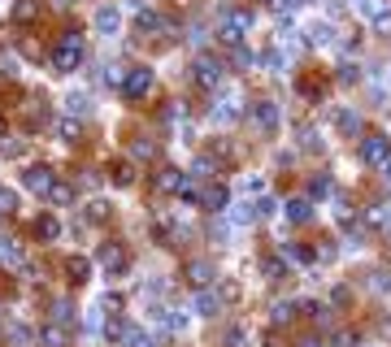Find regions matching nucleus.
<instances>
[{
    "mask_svg": "<svg viewBox=\"0 0 391 347\" xmlns=\"http://www.w3.org/2000/svg\"><path fill=\"white\" fill-rule=\"evenodd\" d=\"M48 65H53V74H74L78 65H83V35H78V30H65L53 44V53H48Z\"/></svg>",
    "mask_w": 391,
    "mask_h": 347,
    "instance_id": "f257e3e1",
    "label": "nucleus"
},
{
    "mask_svg": "<svg viewBox=\"0 0 391 347\" xmlns=\"http://www.w3.org/2000/svg\"><path fill=\"white\" fill-rule=\"evenodd\" d=\"M361 161L370 170H387L391 165V139L387 135H365L361 139Z\"/></svg>",
    "mask_w": 391,
    "mask_h": 347,
    "instance_id": "f03ea898",
    "label": "nucleus"
},
{
    "mask_svg": "<svg viewBox=\"0 0 391 347\" xmlns=\"http://www.w3.org/2000/svg\"><path fill=\"white\" fill-rule=\"evenodd\" d=\"M118 91L126 96V100H144V96L153 91V70H148V65H130Z\"/></svg>",
    "mask_w": 391,
    "mask_h": 347,
    "instance_id": "7ed1b4c3",
    "label": "nucleus"
},
{
    "mask_svg": "<svg viewBox=\"0 0 391 347\" xmlns=\"http://www.w3.org/2000/svg\"><path fill=\"white\" fill-rule=\"evenodd\" d=\"M248 26H252V13H243V9H226V18H222V39H226V44H239Z\"/></svg>",
    "mask_w": 391,
    "mask_h": 347,
    "instance_id": "20e7f679",
    "label": "nucleus"
},
{
    "mask_svg": "<svg viewBox=\"0 0 391 347\" xmlns=\"http://www.w3.org/2000/svg\"><path fill=\"white\" fill-rule=\"evenodd\" d=\"M22 183H26V191H35V195H48L57 187V174L48 170V165H31V170L22 174Z\"/></svg>",
    "mask_w": 391,
    "mask_h": 347,
    "instance_id": "39448f33",
    "label": "nucleus"
},
{
    "mask_svg": "<svg viewBox=\"0 0 391 347\" xmlns=\"http://www.w3.org/2000/svg\"><path fill=\"white\" fill-rule=\"evenodd\" d=\"M101 265H105V269H109L113 278H122V269L130 265L126 247H122V243H105V247H101Z\"/></svg>",
    "mask_w": 391,
    "mask_h": 347,
    "instance_id": "423d86ee",
    "label": "nucleus"
},
{
    "mask_svg": "<svg viewBox=\"0 0 391 347\" xmlns=\"http://www.w3.org/2000/svg\"><path fill=\"white\" fill-rule=\"evenodd\" d=\"M191 78L200 82V87H218V82H222V65L214 57H200V61L191 65Z\"/></svg>",
    "mask_w": 391,
    "mask_h": 347,
    "instance_id": "0eeeda50",
    "label": "nucleus"
},
{
    "mask_svg": "<svg viewBox=\"0 0 391 347\" xmlns=\"http://www.w3.org/2000/svg\"><path fill=\"white\" fill-rule=\"evenodd\" d=\"M248 118H252V126H261V130H279V109H274L270 100H252Z\"/></svg>",
    "mask_w": 391,
    "mask_h": 347,
    "instance_id": "6e6552de",
    "label": "nucleus"
},
{
    "mask_svg": "<svg viewBox=\"0 0 391 347\" xmlns=\"http://www.w3.org/2000/svg\"><path fill=\"white\" fill-rule=\"evenodd\" d=\"M196 312H200V317H218V312H222V291H196V304H191Z\"/></svg>",
    "mask_w": 391,
    "mask_h": 347,
    "instance_id": "1a4fd4ad",
    "label": "nucleus"
},
{
    "mask_svg": "<svg viewBox=\"0 0 391 347\" xmlns=\"http://www.w3.org/2000/svg\"><path fill=\"white\" fill-rule=\"evenodd\" d=\"M187 283L205 291L209 283H214V265H209V260H191V265H187Z\"/></svg>",
    "mask_w": 391,
    "mask_h": 347,
    "instance_id": "9d476101",
    "label": "nucleus"
},
{
    "mask_svg": "<svg viewBox=\"0 0 391 347\" xmlns=\"http://www.w3.org/2000/svg\"><path fill=\"white\" fill-rule=\"evenodd\" d=\"M196 200H200L205 208H214V213H222V208H226V191H222L218 183H209V187H205L200 195H196Z\"/></svg>",
    "mask_w": 391,
    "mask_h": 347,
    "instance_id": "9b49d317",
    "label": "nucleus"
},
{
    "mask_svg": "<svg viewBox=\"0 0 391 347\" xmlns=\"http://www.w3.org/2000/svg\"><path fill=\"white\" fill-rule=\"evenodd\" d=\"M96 26H101L105 35H118V26H122V13L113 9V5H105L101 13H96Z\"/></svg>",
    "mask_w": 391,
    "mask_h": 347,
    "instance_id": "f8f14e48",
    "label": "nucleus"
},
{
    "mask_svg": "<svg viewBox=\"0 0 391 347\" xmlns=\"http://www.w3.org/2000/svg\"><path fill=\"white\" fill-rule=\"evenodd\" d=\"M287 222H296V226L313 222V204L309 200H287Z\"/></svg>",
    "mask_w": 391,
    "mask_h": 347,
    "instance_id": "ddd939ff",
    "label": "nucleus"
},
{
    "mask_svg": "<svg viewBox=\"0 0 391 347\" xmlns=\"http://www.w3.org/2000/svg\"><path fill=\"white\" fill-rule=\"evenodd\" d=\"M22 243L18 239H0V260H5V265H22Z\"/></svg>",
    "mask_w": 391,
    "mask_h": 347,
    "instance_id": "4468645a",
    "label": "nucleus"
},
{
    "mask_svg": "<svg viewBox=\"0 0 391 347\" xmlns=\"http://www.w3.org/2000/svg\"><path fill=\"white\" fill-rule=\"evenodd\" d=\"M65 274H70V283H87V274H92L87 256H70V260H65Z\"/></svg>",
    "mask_w": 391,
    "mask_h": 347,
    "instance_id": "2eb2a0df",
    "label": "nucleus"
},
{
    "mask_svg": "<svg viewBox=\"0 0 391 347\" xmlns=\"http://www.w3.org/2000/svg\"><path fill=\"white\" fill-rule=\"evenodd\" d=\"M170 22L166 18H161V13H153V9H139V30H144V35H153V30H166Z\"/></svg>",
    "mask_w": 391,
    "mask_h": 347,
    "instance_id": "dca6fc26",
    "label": "nucleus"
},
{
    "mask_svg": "<svg viewBox=\"0 0 391 347\" xmlns=\"http://www.w3.org/2000/svg\"><path fill=\"white\" fill-rule=\"evenodd\" d=\"M183 178H187L183 170H161V174H157V187H161V191H183Z\"/></svg>",
    "mask_w": 391,
    "mask_h": 347,
    "instance_id": "f3484780",
    "label": "nucleus"
},
{
    "mask_svg": "<svg viewBox=\"0 0 391 347\" xmlns=\"http://www.w3.org/2000/svg\"><path fill=\"white\" fill-rule=\"evenodd\" d=\"M335 126L344 130V135H356V130H361V118H356V109H339L335 113Z\"/></svg>",
    "mask_w": 391,
    "mask_h": 347,
    "instance_id": "a211bd4d",
    "label": "nucleus"
},
{
    "mask_svg": "<svg viewBox=\"0 0 391 347\" xmlns=\"http://www.w3.org/2000/svg\"><path fill=\"white\" fill-rule=\"evenodd\" d=\"M35 235H40L44 243H53V239L61 235V222H57V217H40V222H35Z\"/></svg>",
    "mask_w": 391,
    "mask_h": 347,
    "instance_id": "6ab92c4d",
    "label": "nucleus"
},
{
    "mask_svg": "<svg viewBox=\"0 0 391 347\" xmlns=\"http://www.w3.org/2000/svg\"><path fill=\"white\" fill-rule=\"evenodd\" d=\"M283 269H287V260H283V256H266V260H261V274H266L270 283H279Z\"/></svg>",
    "mask_w": 391,
    "mask_h": 347,
    "instance_id": "aec40b11",
    "label": "nucleus"
},
{
    "mask_svg": "<svg viewBox=\"0 0 391 347\" xmlns=\"http://www.w3.org/2000/svg\"><path fill=\"white\" fill-rule=\"evenodd\" d=\"M283 260H291V265H309V260H313V252H309V247H300V243H287V247H283Z\"/></svg>",
    "mask_w": 391,
    "mask_h": 347,
    "instance_id": "412c9836",
    "label": "nucleus"
},
{
    "mask_svg": "<svg viewBox=\"0 0 391 347\" xmlns=\"http://www.w3.org/2000/svg\"><path fill=\"white\" fill-rule=\"evenodd\" d=\"M57 135H61L65 143H78V135H83V126H78L74 118H61V122H57Z\"/></svg>",
    "mask_w": 391,
    "mask_h": 347,
    "instance_id": "4be33fe9",
    "label": "nucleus"
},
{
    "mask_svg": "<svg viewBox=\"0 0 391 347\" xmlns=\"http://www.w3.org/2000/svg\"><path fill=\"white\" fill-rule=\"evenodd\" d=\"M126 347H153V339H148V330H139V326H126Z\"/></svg>",
    "mask_w": 391,
    "mask_h": 347,
    "instance_id": "5701e85b",
    "label": "nucleus"
},
{
    "mask_svg": "<svg viewBox=\"0 0 391 347\" xmlns=\"http://www.w3.org/2000/svg\"><path fill=\"white\" fill-rule=\"evenodd\" d=\"M40 339H44V347H65V330L61 326H44Z\"/></svg>",
    "mask_w": 391,
    "mask_h": 347,
    "instance_id": "b1692460",
    "label": "nucleus"
},
{
    "mask_svg": "<svg viewBox=\"0 0 391 347\" xmlns=\"http://www.w3.org/2000/svg\"><path fill=\"white\" fill-rule=\"evenodd\" d=\"M35 13H40V5H35V0H18V5H13V18H18V22H31Z\"/></svg>",
    "mask_w": 391,
    "mask_h": 347,
    "instance_id": "393cba45",
    "label": "nucleus"
},
{
    "mask_svg": "<svg viewBox=\"0 0 391 347\" xmlns=\"http://www.w3.org/2000/svg\"><path fill=\"white\" fill-rule=\"evenodd\" d=\"M48 200H53V204H70L74 200V187L70 183H57L53 191H48Z\"/></svg>",
    "mask_w": 391,
    "mask_h": 347,
    "instance_id": "a878e982",
    "label": "nucleus"
},
{
    "mask_svg": "<svg viewBox=\"0 0 391 347\" xmlns=\"http://www.w3.org/2000/svg\"><path fill=\"white\" fill-rule=\"evenodd\" d=\"M9 213H18V195L9 187H0V217H9Z\"/></svg>",
    "mask_w": 391,
    "mask_h": 347,
    "instance_id": "bb28decb",
    "label": "nucleus"
},
{
    "mask_svg": "<svg viewBox=\"0 0 391 347\" xmlns=\"http://www.w3.org/2000/svg\"><path fill=\"white\" fill-rule=\"evenodd\" d=\"M31 339H35V335H31L26 326H9V343L13 347H31Z\"/></svg>",
    "mask_w": 391,
    "mask_h": 347,
    "instance_id": "cd10ccee",
    "label": "nucleus"
},
{
    "mask_svg": "<svg viewBox=\"0 0 391 347\" xmlns=\"http://www.w3.org/2000/svg\"><path fill=\"white\" fill-rule=\"evenodd\" d=\"M300 143L309 148V152H322V139H318V130H313V126H300Z\"/></svg>",
    "mask_w": 391,
    "mask_h": 347,
    "instance_id": "c85d7f7f",
    "label": "nucleus"
},
{
    "mask_svg": "<svg viewBox=\"0 0 391 347\" xmlns=\"http://www.w3.org/2000/svg\"><path fill=\"white\" fill-rule=\"evenodd\" d=\"M291 312H296V304H274L270 321H274V326H287V321H291Z\"/></svg>",
    "mask_w": 391,
    "mask_h": 347,
    "instance_id": "c756f323",
    "label": "nucleus"
},
{
    "mask_svg": "<svg viewBox=\"0 0 391 347\" xmlns=\"http://www.w3.org/2000/svg\"><path fill=\"white\" fill-rule=\"evenodd\" d=\"M53 317H57L61 326H70V321H74V304H70V300H57V308H53Z\"/></svg>",
    "mask_w": 391,
    "mask_h": 347,
    "instance_id": "7c9ffc66",
    "label": "nucleus"
},
{
    "mask_svg": "<svg viewBox=\"0 0 391 347\" xmlns=\"http://www.w3.org/2000/svg\"><path fill=\"white\" fill-rule=\"evenodd\" d=\"M356 13H361V18H379V13H383V5H379V0H356Z\"/></svg>",
    "mask_w": 391,
    "mask_h": 347,
    "instance_id": "2f4dec72",
    "label": "nucleus"
},
{
    "mask_svg": "<svg viewBox=\"0 0 391 347\" xmlns=\"http://www.w3.org/2000/svg\"><path fill=\"white\" fill-rule=\"evenodd\" d=\"M83 217H92V222H105V217H109V204H105V200L87 204V208H83Z\"/></svg>",
    "mask_w": 391,
    "mask_h": 347,
    "instance_id": "473e14b6",
    "label": "nucleus"
},
{
    "mask_svg": "<svg viewBox=\"0 0 391 347\" xmlns=\"http://www.w3.org/2000/svg\"><path fill=\"white\" fill-rule=\"evenodd\" d=\"M374 30H379V35H391V13H387V9L374 18Z\"/></svg>",
    "mask_w": 391,
    "mask_h": 347,
    "instance_id": "72a5a7b5",
    "label": "nucleus"
},
{
    "mask_svg": "<svg viewBox=\"0 0 391 347\" xmlns=\"http://www.w3.org/2000/svg\"><path fill=\"white\" fill-rule=\"evenodd\" d=\"M130 178H135V174H130V165H113V183H130Z\"/></svg>",
    "mask_w": 391,
    "mask_h": 347,
    "instance_id": "f704fd0d",
    "label": "nucleus"
},
{
    "mask_svg": "<svg viewBox=\"0 0 391 347\" xmlns=\"http://www.w3.org/2000/svg\"><path fill=\"white\" fill-rule=\"evenodd\" d=\"M196 174H200V178H214V161L200 157V161H196Z\"/></svg>",
    "mask_w": 391,
    "mask_h": 347,
    "instance_id": "c9c22d12",
    "label": "nucleus"
},
{
    "mask_svg": "<svg viewBox=\"0 0 391 347\" xmlns=\"http://www.w3.org/2000/svg\"><path fill=\"white\" fill-rule=\"evenodd\" d=\"M309 35H313V44H326V39L335 35V30H331V26H313V30H309Z\"/></svg>",
    "mask_w": 391,
    "mask_h": 347,
    "instance_id": "e433bc0d",
    "label": "nucleus"
},
{
    "mask_svg": "<svg viewBox=\"0 0 391 347\" xmlns=\"http://www.w3.org/2000/svg\"><path fill=\"white\" fill-rule=\"evenodd\" d=\"M313 195H331V178H313Z\"/></svg>",
    "mask_w": 391,
    "mask_h": 347,
    "instance_id": "4c0bfd02",
    "label": "nucleus"
},
{
    "mask_svg": "<svg viewBox=\"0 0 391 347\" xmlns=\"http://www.w3.org/2000/svg\"><path fill=\"white\" fill-rule=\"evenodd\" d=\"M300 347H322V343H318V339H309V343H300Z\"/></svg>",
    "mask_w": 391,
    "mask_h": 347,
    "instance_id": "58836bf2",
    "label": "nucleus"
},
{
    "mask_svg": "<svg viewBox=\"0 0 391 347\" xmlns=\"http://www.w3.org/2000/svg\"><path fill=\"white\" fill-rule=\"evenodd\" d=\"M387 187H391V165H387Z\"/></svg>",
    "mask_w": 391,
    "mask_h": 347,
    "instance_id": "ea45409f",
    "label": "nucleus"
},
{
    "mask_svg": "<svg viewBox=\"0 0 391 347\" xmlns=\"http://www.w3.org/2000/svg\"><path fill=\"white\" fill-rule=\"evenodd\" d=\"M387 235H391V222H387Z\"/></svg>",
    "mask_w": 391,
    "mask_h": 347,
    "instance_id": "a19ab883",
    "label": "nucleus"
}]
</instances>
